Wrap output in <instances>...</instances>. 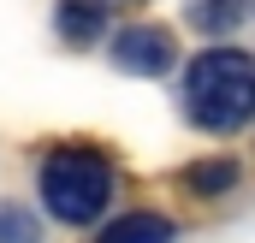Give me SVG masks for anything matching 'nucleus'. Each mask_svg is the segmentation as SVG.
Segmentation results:
<instances>
[{
	"instance_id": "nucleus-3",
	"label": "nucleus",
	"mask_w": 255,
	"mask_h": 243,
	"mask_svg": "<svg viewBox=\"0 0 255 243\" xmlns=\"http://www.w3.org/2000/svg\"><path fill=\"white\" fill-rule=\"evenodd\" d=\"M107 65L125 71V77H166V71H178V36L154 18L119 24L107 36Z\"/></svg>"
},
{
	"instance_id": "nucleus-9",
	"label": "nucleus",
	"mask_w": 255,
	"mask_h": 243,
	"mask_svg": "<svg viewBox=\"0 0 255 243\" xmlns=\"http://www.w3.org/2000/svg\"><path fill=\"white\" fill-rule=\"evenodd\" d=\"M125 6H148V0H125Z\"/></svg>"
},
{
	"instance_id": "nucleus-4",
	"label": "nucleus",
	"mask_w": 255,
	"mask_h": 243,
	"mask_svg": "<svg viewBox=\"0 0 255 243\" xmlns=\"http://www.w3.org/2000/svg\"><path fill=\"white\" fill-rule=\"evenodd\" d=\"M54 36L71 54L107 48V36H113V0H54Z\"/></svg>"
},
{
	"instance_id": "nucleus-7",
	"label": "nucleus",
	"mask_w": 255,
	"mask_h": 243,
	"mask_svg": "<svg viewBox=\"0 0 255 243\" xmlns=\"http://www.w3.org/2000/svg\"><path fill=\"white\" fill-rule=\"evenodd\" d=\"M238 178H244V166H238L232 154H208V160H190V166L178 172V184H184L190 196H202V202L232 196V190H238Z\"/></svg>"
},
{
	"instance_id": "nucleus-10",
	"label": "nucleus",
	"mask_w": 255,
	"mask_h": 243,
	"mask_svg": "<svg viewBox=\"0 0 255 243\" xmlns=\"http://www.w3.org/2000/svg\"><path fill=\"white\" fill-rule=\"evenodd\" d=\"M250 12H255V0H250Z\"/></svg>"
},
{
	"instance_id": "nucleus-2",
	"label": "nucleus",
	"mask_w": 255,
	"mask_h": 243,
	"mask_svg": "<svg viewBox=\"0 0 255 243\" xmlns=\"http://www.w3.org/2000/svg\"><path fill=\"white\" fill-rule=\"evenodd\" d=\"M113 190H119V166H113V154H101L95 142H54L48 154H42V166H36V196H42V208L71 226V232H83V226H95L107 208H113Z\"/></svg>"
},
{
	"instance_id": "nucleus-6",
	"label": "nucleus",
	"mask_w": 255,
	"mask_h": 243,
	"mask_svg": "<svg viewBox=\"0 0 255 243\" xmlns=\"http://www.w3.org/2000/svg\"><path fill=\"white\" fill-rule=\"evenodd\" d=\"M95 243H178V226L166 220V214H154V208H130L119 220H107Z\"/></svg>"
},
{
	"instance_id": "nucleus-1",
	"label": "nucleus",
	"mask_w": 255,
	"mask_h": 243,
	"mask_svg": "<svg viewBox=\"0 0 255 243\" xmlns=\"http://www.w3.org/2000/svg\"><path fill=\"white\" fill-rule=\"evenodd\" d=\"M178 107L202 136H238L255 124V54L238 42H208L184 60Z\"/></svg>"
},
{
	"instance_id": "nucleus-8",
	"label": "nucleus",
	"mask_w": 255,
	"mask_h": 243,
	"mask_svg": "<svg viewBox=\"0 0 255 243\" xmlns=\"http://www.w3.org/2000/svg\"><path fill=\"white\" fill-rule=\"evenodd\" d=\"M0 243H42V220L18 196H0Z\"/></svg>"
},
{
	"instance_id": "nucleus-5",
	"label": "nucleus",
	"mask_w": 255,
	"mask_h": 243,
	"mask_svg": "<svg viewBox=\"0 0 255 243\" xmlns=\"http://www.w3.org/2000/svg\"><path fill=\"white\" fill-rule=\"evenodd\" d=\"M250 18V0H184V24L208 42H232Z\"/></svg>"
}]
</instances>
